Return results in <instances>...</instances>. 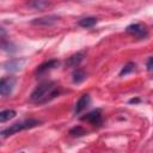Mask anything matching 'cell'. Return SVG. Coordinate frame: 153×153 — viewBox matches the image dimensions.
<instances>
[{"label":"cell","mask_w":153,"mask_h":153,"mask_svg":"<svg viewBox=\"0 0 153 153\" xmlns=\"http://www.w3.org/2000/svg\"><path fill=\"white\" fill-rule=\"evenodd\" d=\"M61 92V86L56 84L55 81H44L41 82L31 93L30 99L33 103L43 104L51 99H54L56 96H59Z\"/></svg>","instance_id":"1"},{"label":"cell","mask_w":153,"mask_h":153,"mask_svg":"<svg viewBox=\"0 0 153 153\" xmlns=\"http://www.w3.org/2000/svg\"><path fill=\"white\" fill-rule=\"evenodd\" d=\"M39 121L36 120V118H27V120H23L20 122H16L13 123L11 127H7L6 129H4L1 131V136L2 137H7L10 135H13L18 131H22V130H25V129H30V128H33V127H37L39 126Z\"/></svg>","instance_id":"2"},{"label":"cell","mask_w":153,"mask_h":153,"mask_svg":"<svg viewBox=\"0 0 153 153\" xmlns=\"http://www.w3.org/2000/svg\"><path fill=\"white\" fill-rule=\"evenodd\" d=\"M126 31H127L128 33L133 35L134 37L140 38V39H141V38H146L147 35H148V30H147V27H146L145 25L140 24V23H135V24H130V25H128L127 29H126Z\"/></svg>","instance_id":"3"},{"label":"cell","mask_w":153,"mask_h":153,"mask_svg":"<svg viewBox=\"0 0 153 153\" xmlns=\"http://www.w3.org/2000/svg\"><path fill=\"white\" fill-rule=\"evenodd\" d=\"M16 85V78L14 76H5L0 80V93L4 97H7L12 93Z\"/></svg>","instance_id":"4"},{"label":"cell","mask_w":153,"mask_h":153,"mask_svg":"<svg viewBox=\"0 0 153 153\" xmlns=\"http://www.w3.org/2000/svg\"><path fill=\"white\" fill-rule=\"evenodd\" d=\"M102 111L99 109H96L88 114H86L85 116L81 117V121H86L88 123H91L92 126H99L102 123Z\"/></svg>","instance_id":"5"},{"label":"cell","mask_w":153,"mask_h":153,"mask_svg":"<svg viewBox=\"0 0 153 153\" xmlns=\"http://www.w3.org/2000/svg\"><path fill=\"white\" fill-rule=\"evenodd\" d=\"M90 103H91V97H90V94H87V93L82 94V96L78 99V102L75 103V105H74V114L76 115V114H80L81 111H84V110L90 105Z\"/></svg>","instance_id":"6"},{"label":"cell","mask_w":153,"mask_h":153,"mask_svg":"<svg viewBox=\"0 0 153 153\" xmlns=\"http://www.w3.org/2000/svg\"><path fill=\"white\" fill-rule=\"evenodd\" d=\"M57 66H59V61H57V60H49V61H47V62H44V63H42V65H39V66L37 67L36 74H37V75L45 74L47 72L54 69V68L57 67Z\"/></svg>","instance_id":"7"},{"label":"cell","mask_w":153,"mask_h":153,"mask_svg":"<svg viewBox=\"0 0 153 153\" xmlns=\"http://www.w3.org/2000/svg\"><path fill=\"white\" fill-rule=\"evenodd\" d=\"M84 51H78L76 54H73L71 57H68L67 62H66V66L68 67H76L82 60H84Z\"/></svg>","instance_id":"8"},{"label":"cell","mask_w":153,"mask_h":153,"mask_svg":"<svg viewBox=\"0 0 153 153\" xmlns=\"http://www.w3.org/2000/svg\"><path fill=\"white\" fill-rule=\"evenodd\" d=\"M57 20V17L55 16H48V17H42V18H36L32 20V24L35 25H43V26H48L54 24Z\"/></svg>","instance_id":"9"},{"label":"cell","mask_w":153,"mask_h":153,"mask_svg":"<svg viewBox=\"0 0 153 153\" xmlns=\"http://www.w3.org/2000/svg\"><path fill=\"white\" fill-rule=\"evenodd\" d=\"M23 60H10V61H7L6 63H5V68L6 69H8V71H18L20 67H22V65H23Z\"/></svg>","instance_id":"10"},{"label":"cell","mask_w":153,"mask_h":153,"mask_svg":"<svg viewBox=\"0 0 153 153\" xmlns=\"http://www.w3.org/2000/svg\"><path fill=\"white\" fill-rule=\"evenodd\" d=\"M16 111L14 110H12V109H7V110H2L1 112H0V122L1 123H4V122H6V121H8V120H11V118H13V117H16Z\"/></svg>","instance_id":"11"},{"label":"cell","mask_w":153,"mask_h":153,"mask_svg":"<svg viewBox=\"0 0 153 153\" xmlns=\"http://www.w3.org/2000/svg\"><path fill=\"white\" fill-rule=\"evenodd\" d=\"M96 24H97V18L94 17H86L79 20V25L82 27H92Z\"/></svg>","instance_id":"12"},{"label":"cell","mask_w":153,"mask_h":153,"mask_svg":"<svg viewBox=\"0 0 153 153\" xmlns=\"http://www.w3.org/2000/svg\"><path fill=\"white\" fill-rule=\"evenodd\" d=\"M86 79V74H85V72L82 71V69H75L74 71V73H73V82H76V84H79V82H81V81H84Z\"/></svg>","instance_id":"13"},{"label":"cell","mask_w":153,"mask_h":153,"mask_svg":"<svg viewBox=\"0 0 153 153\" xmlns=\"http://www.w3.org/2000/svg\"><path fill=\"white\" fill-rule=\"evenodd\" d=\"M134 69H135V63H134V62H128V63H127L126 66H123V68L121 69V72H120V76L127 75V74L131 73Z\"/></svg>","instance_id":"14"},{"label":"cell","mask_w":153,"mask_h":153,"mask_svg":"<svg viewBox=\"0 0 153 153\" xmlns=\"http://www.w3.org/2000/svg\"><path fill=\"white\" fill-rule=\"evenodd\" d=\"M86 133H87L86 129H84V128L80 127V126H76V127H74V128H72V129L69 130V134L73 135V136H82V135H85Z\"/></svg>","instance_id":"15"},{"label":"cell","mask_w":153,"mask_h":153,"mask_svg":"<svg viewBox=\"0 0 153 153\" xmlns=\"http://www.w3.org/2000/svg\"><path fill=\"white\" fill-rule=\"evenodd\" d=\"M29 5L35 7V8H37V10H43L45 6L49 5V2H47V1H33V2H30Z\"/></svg>","instance_id":"16"},{"label":"cell","mask_w":153,"mask_h":153,"mask_svg":"<svg viewBox=\"0 0 153 153\" xmlns=\"http://www.w3.org/2000/svg\"><path fill=\"white\" fill-rule=\"evenodd\" d=\"M146 67H147V71L149 72H153V57H149L146 62Z\"/></svg>","instance_id":"17"},{"label":"cell","mask_w":153,"mask_h":153,"mask_svg":"<svg viewBox=\"0 0 153 153\" xmlns=\"http://www.w3.org/2000/svg\"><path fill=\"white\" fill-rule=\"evenodd\" d=\"M137 102H139L137 98H135V99H130V100H129V103H137Z\"/></svg>","instance_id":"18"}]
</instances>
